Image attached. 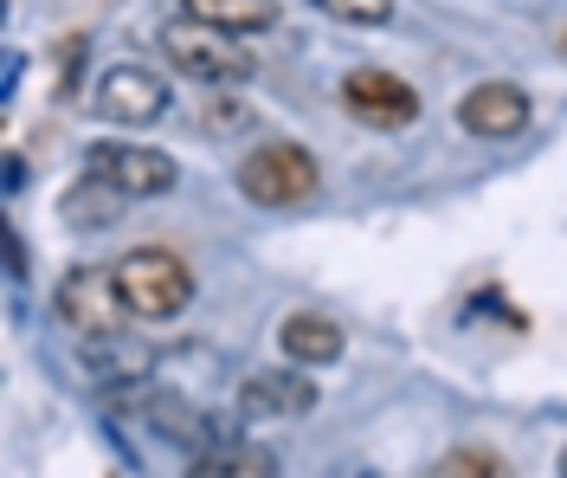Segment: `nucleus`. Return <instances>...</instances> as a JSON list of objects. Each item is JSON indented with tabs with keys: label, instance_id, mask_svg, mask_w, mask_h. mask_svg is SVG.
I'll return each mask as SVG.
<instances>
[{
	"label": "nucleus",
	"instance_id": "obj_12",
	"mask_svg": "<svg viewBox=\"0 0 567 478\" xmlns=\"http://www.w3.org/2000/svg\"><path fill=\"white\" fill-rule=\"evenodd\" d=\"M187 20H207L219 33H271L278 27V0H181Z\"/></svg>",
	"mask_w": 567,
	"mask_h": 478
},
{
	"label": "nucleus",
	"instance_id": "obj_16",
	"mask_svg": "<svg viewBox=\"0 0 567 478\" xmlns=\"http://www.w3.org/2000/svg\"><path fill=\"white\" fill-rule=\"evenodd\" d=\"M561 52H567V33H561Z\"/></svg>",
	"mask_w": 567,
	"mask_h": 478
},
{
	"label": "nucleus",
	"instance_id": "obj_9",
	"mask_svg": "<svg viewBox=\"0 0 567 478\" xmlns=\"http://www.w3.org/2000/svg\"><path fill=\"white\" fill-rule=\"evenodd\" d=\"M239 407L251 420H303L317 407V382L303 368H251L239 382Z\"/></svg>",
	"mask_w": 567,
	"mask_h": 478
},
{
	"label": "nucleus",
	"instance_id": "obj_15",
	"mask_svg": "<svg viewBox=\"0 0 567 478\" xmlns=\"http://www.w3.org/2000/svg\"><path fill=\"white\" fill-rule=\"evenodd\" d=\"M239 123H246V111H239V104H213V111H207V130H213V136H233Z\"/></svg>",
	"mask_w": 567,
	"mask_h": 478
},
{
	"label": "nucleus",
	"instance_id": "obj_6",
	"mask_svg": "<svg viewBox=\"0 0 567 478\" xmlns=\"http://www.w3.org/2000/svg\"><path fill=\"white\" fill-rule=\"evenodd\" d=\"M97 116L104 123H123V130H142V123L168 116V78L155 72V65H136V59L110 65L97 78Z\"/></svg>",
	"mask_w": 567,
	"mask_h": 478
},
{
	"label": "nucleus",
	"instance_id": "obj_10",
	"mask_svg": "<svg viewBox=\"0 0 567 478\" xmlns=\"http://www.w3.org/2000/svg\"><path fill=\"white\" fill-rule=\"evenodd\" d=\"M278 343H284V356L297 368H322V363H336L342 349H349V336H342V324L336 317H317V311H290L278 324Z\"/></svg>",
	"mask_w": 567,
	"mask_h": 478
},
{
	"label": "nucleus",
	"instance_id": "obj_13",
	"mask_svg": "<svg viewBox=\"0 0 567 478\" xmlns=\"http://www.w3.org/2000/svg\"><path fill=\"white\" fill-rule=\"evenodd\" d=\"M425 478H509V466L496 459L491 446H458V452H445Z\"/></svg>",
	"mask_w": 567,
	"mask_h": 478
},
{
	"label": "nucleus",
	"instance_id": "obj_8",
	"mask_svg": "<svg viewBox=\"0 0 567 478\" xmlns=\"http://www.w3.org/2000/svg\"><path fill=\"white\" fill-rule=\"evenodd\" d=\"M458 130L464 136H484V143H509V136H523V130H529V91L509 84V78H491V84L464 91L458 98Z\"/></svg>",
	"mask_w": 567,
	"mask_h": 478
},
{
	"label": "nucleus",
	"instance_id": "obj_11",
	"mask_svg": "<svg viewBox=\"0 0 567 478\" xmlns=\"http://www.w3.org/2000/svg\"><path fill=\"white\" fill-rule=\"evenodd\" d=\"M187 478H278V452L251 440H219L207 452H194Z\"/></svg>",
	"mask_w": 567,
	"mask_h": 478
},
{
	"label": "nucleus",
	"instance_id": "obj_4",
	"mask_svg": "<svg viewBox=\"0 0 567 478\" xmlns=\"http://www.w3.org/2000/svg\"><path fill=\"white\" fill-rule=\"evenodd\" d=\"M84 169H91L97 187L123 194V201H155V194H168L181 182L175 155L148 149V143H91L84 149Z\"/></svg>",
	"mask_w": 567,
	"mask_h": 478
},
{
	"label": "nucleus",
	"instance_id": "obj_1",
	"mask_svg": "<svg viewBox=\"0 0 567 478\" xmlns=\"http://www.w3.org/2000/svg\"><path fill=\"white\" fill-rule=\"evenodd\" d=\"M110 278H116L123 317H136V324H168L194 304V265L168 246H130L110 265Z\"/></svg>",
	"mask_w": 567,
	"mask_h": 478
},
{
	"label": "nucleus",
	"instance_id": "obj_5",
	"mask_svg": "<svg viewBox=\"0 0 567 478\" xmlns=\"http://www.w3.org/2000/svg\"><path fill=\"white\" fill-rule=\"evenodd\" d=\"M52 311H59V324L78 336H116V317H123V304H116V278L97 272V265H71L59 272V285H52Z\"/></svg>",
	"mask_w": 567,
	"mask_h": 478
},
{
	"label": "nucleus",
	"instance_id": "obj_14",
	"mask_svg": "<svg viewBox=\"0 0 567 478\" xmlns=\"http://www.w3.org/2000/svg\"><path fill=\"white\" fill-rule=\"evenodd\" d=\"M317 7L342 27H388L393 20V0H317Z\"/></svg>",
	"mask_w": 567,
	"mask_h": 478
},
{
	"label": "nucleus",
	"instance_id": "obj_2",
	"mask_svg": "<svg viewBox=\"0 0 567 478\" xmlns=\"http://www.w3.org/2000/svg\"><path fill=\"white\" fill-rule=\"evenodd\" d=\"M162 59H168L181 78H200V84H246L251 65H258L239 33H219V27L187 20V13L162 27Z\"/></svg>",
	"mask_w": 567,
	"mask_h": 478
},
{
	"label": "nucleus",
	"instance_id": "obj_7",
	"mask_svg": "<svg viewBox=\"0 0 567 478\" xmlns=\"http://www.w3.org/2000/svg\"><path fill=\"white\" fill-rule=\"evenodd\" d=\"M342 111L368 130H406L420 116V91L406 78L381 72V65H361V72L342 78Z\"/></svg>",
	"mask_w": 567,
	"mask_h": 478
},
{
	"label": "nucleus",
	"instance_id": "obj_3",
	"mask_svg": "<svg viewBox=\"0 0 567 478\" xmlns=\"http://www.w3.org/2000/svg\"><path fill=\"white\" fill-rule=\"evenodd\" d=\"M317 187L322 169L303 143H258L239 162V194L258 207H303V201H317Z\"/></svg>",
	"mask_w": 567,
	"mask_h": 478
}]
</instances>
